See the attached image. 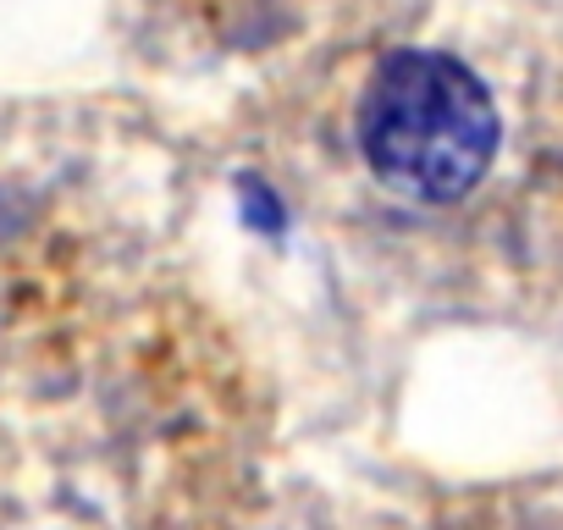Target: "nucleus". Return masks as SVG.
Returning <instances> with one entry per match:
<instances>
[{
	"label": "nucleus",
	"instance_id": "f257e3e1",
	"mask_svg": "<svg viewBox=\"0 0 563 530\" xmlns=\"http://www.w3.org/2000/svg\"><path fill=\"white\" fill-rule=\"evenodd\" d=\"M497 106L486 84L442 51H398L360 106V144L382 183L420 205L464 199L497 161Z\"/></svg>",
	"mask_w": 563,
	"mask_h": 530
}]
</instances>
